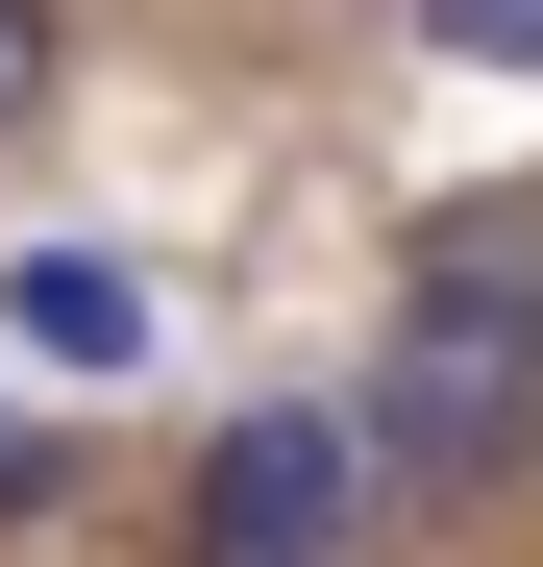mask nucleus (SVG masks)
Returning <instances> with one entry per match:
<instances>
[{
  "label": "nucleus",
  "instance_id": "nucleus-4",
  "mask_svg": "<svg viewBox=\"0 0 543 567\" xmlns=\"http://www.w3.org/2000/svg\"><path fill=\"white\" fill-rule=\"evenodd\" d=\"M420 50L444 74H543V0H420Z\"/></svg>",
  "mask_w": 543,
  "mask_h": 567
},
{
  "label": "nucleus",
  "instance_id": "nucleus-5",
  "mask_svg": "<svg viewBox=\"0 0 543 567\" xmlns=\"http://www.w3.org/2000/svg\"><path fill=\"white\" fill-rule=\"evenodd\" d=\"M50 74H74V50H50V0H0V148L50 124Z\"/></svg>",
  "mask_w": 543,
  "mask_h": 567
},
{
  "label": "nucleus",
  "instance_id": "nucleus-3",
  "mask_svg": "<svg viewBox=\"0 0 543 567\" xmlns=\"http://www.w3.org/2000/svg\"><path fill=\"white\" fill-rule=\"evenodd\" d=\"M0 321H25V370H148V271H124V247H25Z\"/></svg>",
  "mask_w": 543,
  "mask_h": 567
},
{
  "label": "nucleus",
  "instance_id": "nucleus-1",
  "mask_svg": "<svg viewBox=\"0 0 543 567\" xmlns=\"http://www.w3.org/2000/svg\"><path fill=\"white\" fill-rule=\"evenodd\" d=\"M371 468L396 494H519L543 468V271L494 247V223H444L420 271H396V346H371Z\"/></svg>",
  "mask_w": 543,
  "mask_h": 567
},
{
  "label": "nucleus",
  "instance_id": "nucleus-2",
  "mask_svg": "<svg viewBox=\"0 0 543 567\" xmlns=\"http://www.w3.org/2000/svg\"><path fill=\"white\" fill-rule=\"evenodd\" d=\"M371 518H396L371 420H321V395H247V420H198V494H173V567H346Z\"/></svg>",
  "mask_w": 543,
  "mask_h": 567
}]
</instances>
